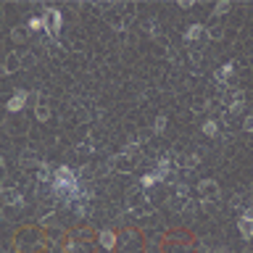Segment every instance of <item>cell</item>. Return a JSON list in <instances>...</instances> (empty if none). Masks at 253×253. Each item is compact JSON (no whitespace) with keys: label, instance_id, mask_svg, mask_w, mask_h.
Masks as SVG:
<instances>
[{"label":"cell","instance_id":"ba28073f","mask_svg":"<svg viewBox=\"0 0 253 253\" xmlns=\"http://www.w3.org/2000/svg\"><path fill=\"white\" fill-rule=\"evenodd\" d=\"M0 203H5V206H21V203H24L21 190H16V187H0Z\"/></svg>","mask_w":253,"mask_h":253},{"label":"cell","instance_id":"603a6c76","mask_svg":"<svg viewBox=\"0 0 253 253\" xmlns=\"http://www.w3.org/2000/svg\"><path fill=\"white\" fill-rule=\"evenodd\" d=\"M27 29H29V32H40V29H42V16H32L27 21Z\"/></svg>","mask_w":253,"mask_h":253},{"label":"cell","instance_id":"3957f363","mask_svg":"<svg viewBox=\"0 0 253 253\" xmlns=\"http://www.w3.org/2000/svg\"><path fill=\"white\" fill-rule=\"evenodd\" d=\"M224 106H227V113H229V116L240 113V111L245 108V93H243V90H232V93L227 90V95H224Z\"/></svg>","mask_w":253,"mask_h":253},{"label":"cell","instance_id":"2e32d148","mask_svg":"<svg viewBox=\"0 0 253 253\" xmlns=\"http://www.w3.org/2000/svg\"><path fill=\"white\" fill-rule=\"evenodd\" d=\"M53 174H56V172L50 169V164H40V166H37V180H40V182H53Z\"/></svg>","mask_w":253,"mask_h":253},{"label":"cell","instance_id":"8fae6325","mask_svg":"<svg viewBox=\"0 0 253 253\" xmlns=\"http://www.w3.org/2000/svg\"><path fill=\"white\" fill-rule=\"evenodd\" d=\"M98 245L106 251L116 248V232H111V229H103V232H98Z\"/></svg>","mask_w":253,"mask_h":253},{"label":"cell","instance_id":"ac0fdd59","mask_svg":"<svg viewBox=\"0 0 253 253\" xmlns=\"http://www.w3.org/2000/svg\"><path fill=\"white\" fill-rule=\"evenodd\" d=\"M19 164L21 166H29V169H37L40 164H37V158H35V153H24V156L19 158Z\"/></svg>","mask_w":253,"mask_h":253},{"label":"cell","instance_id":"83f0119b","mask_svg":"<svg viewBox=\"0 0 253 253\" xmlns=\"http://www.w3.org/2000/svg\"><path fill=\"white\" fill-rule=\"evenodd\" d=\"M0 16H3V5H0Z\"/></svg>","mask_w":253,"mask_h":253},{"label":"cell","instance_id":"52a82bcc","mask_svg":"<svg viewBox=\"0 0 253 253\" xmlns=\"http://www.w3.org/2000/svg\"><path fill=\"white\" fill-rule=\"evenodd\" d=\"M27 103H29V93H27V90H16V93H13V98L5 103V108H8V113H19Z\"/></svg>","mask_w":253,"mask_h":253},{"label":"cell","instance_id":"484cf974","mask_svg":"<svg viewBox=\"0 0 253 253\" xmlns=\"http://www.w3.org/2000/svg\"><path fill=\"white\" fill-rule=\"evenodd\" d=\"M243 129H245V132H253V116H248L243 121Z\"/></svg>","mask_w":253,"mask_h":253},{"label":"cell","instance_id":"44dd1931","mask_svg":"<svg viewBox=\"0 0 253 253\" xmlns=\"http://www.w3.org/2000/svg\"><path fill=\"white\" fill-rule=\"evenodd\" d=\"M74 206V214H76V217H87V214H90V206L87 203H84V201H76V203H72Z\"/></svg>","mask_w":253,"mask_h":253},{"label":"cell","instance_id":"7402d4cb","mask_svg":"<svg viewBox=\"0 0 253 253\" xmlns=\"http://www.w3.org/2000/svg\"><path fill=\"white\" fill-rule=\"evenodd\" d=\"M24 37H27V29L24 27H13L11 29V40L13 42H24Z\"/></svg>","mask_w":253,"mask_h":253},{"label":"cell","instance_id":"f1b7e54d","mask_svg":"<svg viewBox=\"0 0 253 253\" xmlns=\"http://www.w3.org/2000/svg\"><path fill=\"white\" fill-rule=\"evenodd\" d=\"M0 169H3V158H0Z\"/></svg>","mask_w":253,"mask_h":253},{"label":"cell","instance_id":"5b68a950","mask_svg":"<svg viewBox=\"0 0 253 253\" xmlns=\"http://www.w3.org/2000/svg\"><path fill=\"white\" fill-rule=\"evenodd\" d=\"M132 161H135V153H129V150H121L119 156H113L108 161V166L113 169V172H129V166H132Z\"/></svg>","mask_w":253,"mask_h":253},{"label":"cell","instance_id":"30bf717a","mask_svg":"<svg viewBox=\"0 0 253 253\" xmlns=\"http://www.w3.org/2000/svg\"><path fill=\"white\" fill-rule=\"evenodd\" d=\"M21 69V53L11 50L8 56H5V64H3V74H16Z\"/></svg>","mask_w":253,"mask_h":253},{"label":"cell","instance_id":"d6986e66","mask_svg":"<svg viewBox=\"0 0 253 253\" xmlns=\"http://www.w3.org/2000/svg\"><path fill=\"white\" fill-rule=\"evenodd\" d=\"M232 8V3H227V0H221V3L214 5V19H219V16H224V13Z\"/></svg>","mask_w":253,"mask_h":253},{"label":"cell","instance_id":"4316f807","mask_svg":"<svg viewBox=\"0 0 253 253\" xmlns=\"http://www.w3.org/2000/svg\"><path fill=\"white\" fill-rule=\"evenodd\" d=\"M214 253H229L227 248H219V251H214Z\"/></svg>","mask_w":253,"mask_h":253},{"label":"cell","instance_id":"ffe728a7","mask_svg":"<svg viewBox=\"0 0 253 253\" xmlns=\"http://www.w3.org/2000/svg\"><path fill=\"white\" fill-rule=\"evenodd\" d=\"M203 135H209V137H214V135H219V124L214 119H209V121H203Z\"/></svg>","mask_w":253,"mask_h":253},{"label":"cell","instance_id":"7c38bea8","mask_svg":"<svg viewBox=\"0 0 253 253\" xmlns=\"http://www.w3.org/2000/svg\"><path fill=\"white\" fill-rule=\"evenodd\" d=\"M201 37H206V27L203 24H190L185 29V42H198Z\"/></svg>","mask_w":253,"mask_h":253},{"label":"cell","instance_id":"e0dca14e","mask_svg":"<svg viewBox=\"0 0 253 253\" xmlns=\"http://www.w3.org/2000/svg\"><path fill=\"white\" fill-rule=\"evenodd\" d=\"M166 124H169V119L161 113V116H156V121H153V132H156V135H164V132H166Z\"/></svg>","mask_w":253,"mask_h":253},{"label":"cell","instance_id":"4fadbf2b","mask_svg":"<svg viewBox=\"0 0 253 253\" xmlns=\"http://www.w3.org/2000/svg\"><path fill=\"white\" fill-rule=\"evenodd\" d=\"M206 37H209L211 42H221V37H224V24H221V21H214L211 27H206Z\"/></svg>","mask_w":253,"mask_h":253},{"label":"cell","instance_id":"d4e9b609","mask_svg":"<svg viewBox=\"0 0 253 253\" xmlns=\"http://www.w3.org/2000/svg\"><path fill=\"white\" fill-rule=\"evenodd\" d=\"M21 66H35V56H32V53H24V56H21Z\"/></svg>","mask_w":253,"mask_h":253},{"label":"cell","instance_id":"7a4b0ae2","mask_svg":"<svg viewBox=\"0 0 253 253\" xmlns=\"http://www.w3.org/2000/svg\"><path fill=\"white\" fill-rule=\"evenodd\" d=\"M61 27H64V13H61L58 8H45V13H42V29L48 32V37L53 42L58 40Z\"/></svg>","mask_w":253,"mask_h":253},{"label":"cell","instance_id":"cb8c5ba5","mask_svg":"<svg viewBox=\"0 0 253 253\" xmlns=\"http://www.w3.org/2000/svg\"><path fill=\"white\" fill-rule=\"evenodd\" d=\"M156 182H158V177H156V174H143V177H140V187H153V185H156Z\"/></svg>","mask_w":253,"mask_h":253},{"label":"cell","instance_id":"277c9868","mask_svg":"<svg viewBox=\"0 0 253 253\" xmlns=\"http://www.w3.org/2000/svg\"><path fill=\"white\" fill-rule=\"evenodd\" d=\"M195 190L201 193V198H203L206 203H209V201H219V198H221V190H219V182L217 180H201Z\"/></svg>","mask_w":253,"mask_h":253},{"label":"cell","instance_id":"9c48e42d","mask_svg":"<svg viewBox=\"0 0 253 253\" xmlns=\"http://www.w3.org/2000/svg\"><path fill=\"white\" fill-rule=\"evenodd\" d=\"M232 74H235V64L229 61V64H224L221 69H217V72H214V82H217L221 90H227V84H229V76H232Z\"/></svg>","mask_w":253,"mask_h":253},{"label":"cell","instance_id":"8992f818","mask_svg":"<svg viewBox=\"0 0 253 253\" xmlns=\"http://www.w3.org/2000/svg\"><path fill=\"white\" fill-rule=\"evenodd\" d=\"M198 164H201V156H198V153H180V156L174 158V169H182V172L195 169Z\"/></svg>","mask_w":253,"mask_h":253},{"label":"cell","instance_id":"5bb4252c","mask_svg":"<svg viewBox=\"0 0 253 253\" xmlns=\"http://www.w3.org/2000/svg\"><path fill=\"white\" fill-rule=\"evenodd\" d=\"M237 229H240V235L245 237V240H253V219L240 217L237 219Z\"/></svg>","mask_w":253,"mask_h":253},{"label":"cell","instance_id":"6da1fadb","mask_svg":"<svg viewBox=\"0 0 253 253\" xmlns=\"http://www.w3.org/2000/svg\"><path fill=\"white\" fill-rule=\"evenodd\" d=\"M53 195L58 198L61 203H76V201H84V198H93L90 190H84L79 185V180H76V174L72 172V166H58L56 174H53Z\"/></svg>","mask_w":253,"mask_h":253},{"label":"cell","instance_id":"9a60e30c","mask_svg":"<svg viewBox=\"0 0 253 253\" xmlns=\"http://www.w3.org/2000/svg\"><path fill=\"white\" fill-rule=\"evenodd\" d=\"M35 116H37V121H48L50 119V106L45 103V101H40L35 106Z\"/></svg>","mask_w":253,"mask_h":253}]
</instances>
